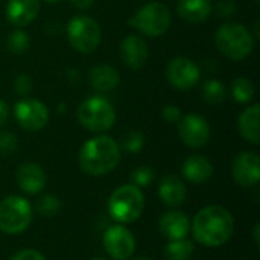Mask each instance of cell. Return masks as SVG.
<instances>
[{
    "instance_id": "cell-29",
    "label": "cell",
    "mask_w": 260,
    "mask_h": 260,
    "mask_svg": "<svg viewBox=\"0 0 260 260\" xmlns=\"http://www.w3.org/2000/svg\"><path fill=\"white\" fill-rule=\"evenodd\" d=\"M155 178V171L151 166H139L131 172V181L137 187L149 186Z\"/></svg>"
},
{
    "instance_id": "cell-19",
    "label": "cell",
    "mask_w": 260,
    "mask_h": 260,
    "mask_svg": "<svg viewBox=\"0 0 260 260\" xmlns=\"http://www.w3.org/2000/svg\"><path fill=\"white\" fill-rule=\"evenodd\" d=\"M88 81L96 91L108 93L119 85L120 76L114 67L108 64H96L88 72Z\"/></svg>"
},
{
    "instance_id": "cell-38",
    "label": "cell",
    "mask_w": 260,
    "mask_h": 260,
    "mask_svg": "<svg viewBox=\"0 0 260 260\" xmlns=\"http://www.w3.org/2000/svg\"><path fill=\"white\" fill-rule=\"evenodd\" d=\"M43 2H46V3H59L61 0H43Z\"/></svg>"
},
{
    "instance_id": "cell-17",
    "label": "cell",
    "mask_w": 260,
    "mask_h": 260,
    "mask_svg": "<svg viewBox=\"0 0 260 260\" xmlns=\"http://www.w3.org/2000/svg\"><path fill=\"white\" fill-rule=\"evenodd\" d=\"M158 230L168 241L184 239L190 230V221L186 213L171 210L158 219Z\"/></svg>"
},
{
    "instance_id": "cell-25",
    "label": "cell",
    "mask_w": 260,
    "mask_h": 260,
    "mask_svg": "<svg viewBox=\"0 0 260 260\" xmlns=\"http://www.w3.org/2000/svg\"><path fill=\"white\" fill-rule=\"evenodd\" d=\"M203 98L210 105L222 104L227 98V91H225L224 84L218 79H209L203 85Z\"/></svg>"
},
{
    "instance_id": "cell-1",
    "label": "cell",
    "mask_w": 260,
    "mask_h": 260,
    "mask_svg": "<svg viewBox=\"0 0 260 260\" xmlns=\"http://www.w3.org/2000/svg\"><path fill=\"white\" fill-rule=\"evenodd\" d=\"M195 241L206 247H221L227 244L235 232V219L222 206H207L201 209L192 222Z\"/></svg>"
},
{
    "instance_id": "cell-28",
    "label": "cell",
    "mask_w": 260,
    "mask_h": 260,
    "mask_svg": "<svg viewBox=\"0 0 260 260\" xmlns=\"http://www.w3.org/2000/svg\"><path fill=\"white\" fill-rule=\"evenodd\" d=\"M143 146H145V137L139 131H128V133H125L122 140H120V145H119L120 149H123L125 152H129V154L140 152L143 149Z\"/></svg>"
},
{
    "instance_id": "cell-10",
    "label": "cell",
    "mask_w": 260,
    "mask_h": 260,
    "mask_svg": "<svg viewBox=\"0 0 260 260\" xmlns=\"http://www.w3.org/2000/svg\"><path fill=\"white\" fill-rule=\"evenodd\" d=\"M166 78L174 88L186 91L198 85L201 72L200 67L192 59L184 56H177L169 61L166 67Z\"/></svg>"
},
{
    "instance_id": "cell-3",
    "label": "cell",
    "mask_w": 260,
    "mask_h": 260,
    "mask_svg": "<svg viewBox=\"0 0 260 260\" xmlns=\"http://www.w3.org/2000/svg\"><path fill=\"white\" fill-rule=\"evenodd\" d=\"M215 43L219 52L232 61L245 59L254 49V38L251 32L244 24L235 21L225 23L216 30Z\"/></svg>"
},
{
    "instance_id": "cell-6",
    "label": "cell",
    "mask_w": 260,
    "mask_h": 260,
    "mask_svg": "<svg viewBox=\"0 0 260 260\" xmlns=\"http://www.w3.org/2000/svg\"><path fill=\"white\" fill-rule=\"evenodd\" d=\"M172 23V14L169 8L161 2H151L143 5L131 18L129 26L140 34L155 38L163 35Z\"/></svg>"
},
{
    "instance_id": "cell-26",
    "label": "cell",
    "mask_w": 260,
    "mask_h": 260,
    "mask_svg": "<svg viewBox=\"0 0 260 260\" xmlns=\"http://www.w3.org/2000/svg\"><path fill=\"white\" fill-rule=\"evenodd\" d=\"M61 209H62L61 200L58 197H55V195H44V197H41L37 201V206H35L37 213H40L44 218H53V216L59 215Z\"/></svg>"
},
{
    "instance_id": "cell-27",
    "label": "cell",
    "mask_w": 260,
    "mask_h": 260,
    "mask_svg": "<svg viewBox=\"0 0 260 260\" xmlns=\"http://www.w3.org/2000/svg\"><path fill=\"white\" fill-rule=\"evenodd\" d=\"M29 44H30L29 37L21 29H17V30L11 32L9 37H8V40H6V46H8L9 52L11 53H15V55L24 53L29 49Z\"/></svg>"
},
{
    "instance_id": "cell-30",
    "label": "cell",
    "mask_w": 260,
    "mask_h": 260,
    "mask_svg": "<svg viewBox=\"0 0 260 260\" xmlns=\"http://www.w3.org/2000/svg\"><path fill=\"white\" fill-rule=\"evenodd\" d=\"M18 146V139L11 131L0 133V155H11Z\"/></svg>"
},
{
    "instance_id": "cell-34",
    "label": "cell",
    "mask_w": 260,
    "mask_h": 260,
    "mask_svg": "<svg viewBox=\"0 0 260 260\" xmlns=\"http://www.w3.org/2000/svg\"><path fill=\"white\" fill-rule=\"evenodd\" d=\"M236 9V3L233 0H221L218 3V12L221 17H230Z\"/></svg>"
},
{
    "instance_id": "cell-22",
    "label": "cell",
    "mask_w": 260,
    "mask_h": 260,
    "mask_svg": "<svg viewBox=\"0 0 260 260\" xmlns=\"http://www.w3.org/2000/svg\"><path fill=\"white\" fill-rule=\"evenodd\" d=\"M178 15L187 23H203L212 14L210 0H178Z\"/></svg>"
},
{
    "instance_id": "cell-35",
    "label": "cell",
    "mask_w": 260,
    "mask_h": 260,
    "mask_svg": "<svg viewBox=\"0 0 260 260\" xmlns=\"http://www.w3.org/2000/svg\"><path fill=\"white\" fill-rule=\"evenodd\" d=\"M69 2H70V5H72L73 8H76V9H79V11H87V9L91 8L93 3H94V0H69Z\"/></svg>"
},
{
    "instance_id": "cell-24",
    "label": "cell",
    "mask_w": 260,
    "mask_h": 260,
    "mask_svg": "<svg viewBox=\"0 0 260 260\" xmlns=\"http://www.w3.org/2000/svg\"><path fill=\"white\" fill-rule=\"evenodd\" d=\"M256 87L247 78H236L232 82V96L239 104H248L254 99Z\"/></svg>"
},
{
    "instance_id": "cell-36",
    "label": "cell",
    "mask_w": 260,
    "mask_h": 260,
    "mask_svg": "<svg viewBox=\"0 0 260 260\" xmlns=\"http://www.w3.org/2000/svg\"><path fill=\"white\" fill-rule=\"evenodd\" d=\"M8 117H9V107L5 101H0V126L6 123Z\"/></svg>"
},
{
    "instance_id": "cell-39",
    "label": "cell",
    "mask_w": 260,
    "mask_h": 260,
    "mask_svg": "<svg viewBox=\"0 0 260 260\" xmlns=\"http://www.w3.org/2000/svg\"><path fill=\"white\" fill-rule=\"evenodd\" d=\"M133 260H152V259H149V257H137V259H133Z\"/></svg>"
},
{
    "instance_id": "cell-9",
    "label": "cell",
    "mask_w": 260,
    "mask_h": 260,
    "mask_svg": "<svg viewBox=\"0 0 260 260\" xmlns=\"http://www.w3.org/2000/svg\"><path fill=\"white\" fill-rule=\"evenodd\" d=\"M14 117L23 129L35 133L47 125L49 110L41 101L21 98L14 107Z\"/></svg>"
},
{
    "instance_id": "cell-23",
    "label": "cell",
    "mask_w": 260,
    "mask_h": 260,
    "mask_svg": "<svg viewBox=\"0 0 260 260\" xmlns=\"http://www.w3.org/2000/svg\"><path fill=\"white\" fill-rule=\"evenodd\" d=\"M193 244L186 238L178 241H169L165 248V257L168 260H189L193 254Z\"/></svg>"
},
{
    "instance_id": "cell-33",
    "label": "cell",
    "mask_w": 260,
    "mask_h": 260,
    "mask_svg": "<svg viewBox=\"0 0 260 260\" xmlns=\"http://www.w3.org/2000/svg\"><path fill=\"white\" fill-rule=\"evenodd\" d=\"M9 260H46V257L40 251L27 248V250H21V251L15 253Z\"/></svg>"
},
{
    "instance_id": "cell-8",
    "label": "cell",
    "mask_w": 260,
    "mask_h": 260,
    "mask_svg": "<svg viewBox=\"0 0 260 260\" xmlns=\"http://www.w3.org/2000/svg\"><path fill=\"white\" fill-rule=\"evenodd\" d=\"M32 207L23 197L11 195L0 201V230L6 235H18L32 222Z\"/></svg>"
},
{
    "instance_id": "cell-32",
    "label": "cell",
    "mask_w": 260,
    "mask_h": 260,
    "mask_svg": "<svg viewBox=\"0 0 260 260\" xmlns=\"http://www.w3.org/2000/svg\"><path fill=\"white\" fill-rule=\"evenodd\" d=\"M181 110L175 105H166L161 111V117L168 122V123H175L181 119Z\"/></svg>"
},
{
    "instance_id": "cell-7",
    "label": "cell",
    "mask_w": 260,
    "mask_h": 260,
    "mask_svg": "<svg viewBox=\"0 0 260 260\" xmlns=\"http://www.w3.org/2000/svg\"><path fill=\"white\" fill-rule=\"evenodd\" d=\"M66 32L72 47L81 53H91L101 44V38H102L101 26L90 15L85 14L75 15L67 23Z\"/></svg>"
},
{
    "instance_id": "cell-16",
    "label": "cell",
    "mask_w": 260,
    "mask_h": 260,
    "mask_svg": "<svg viewBox=\"0 0 260 260\" xmlns=\"http://www.w3.org/2000/svg\"><path fill=\"white\" fill-rule=\"evenodd\" d=\"M18 187L29 195H37L46 187V174L43 168L37 163H23L15 174Z\"/></svg>"
},
{
    "instance_id": "cell-2",
    "label": "cell",
    "mask_w": 260,
    "mask_h": 260,
    "mask_svg": "<svg viewBox=\"0 0 260 260\" xmlns=\"http://www.w3.org/2000/svg\"><path fill=\"white\" fill-rule=\"evenodd\" d=\"M122 158L119 143L110 136H96L87 140L78 155L79 168L93 177L107 175L114 171Z\"/></svg>"
},
{
    "instance_id": "cell-11",
    "label": "cell",
    "mask_w": 260,
    "mask_h": 260,
    "mask_svg": "<svg viewBox=\"0 0 260 260\" xmlns=\"http://www.w3.org/2000/svg\"><path fill=\"white\" fill-rule=\"evenodd\" d=\"M107 254L114 260H126L134 254L136 239L133 233L123 225H111L102 238Z\"/></svg>"
},
{
    "instance_id": "cell-14",
    "label": "cell",
    "mask_w": 260,
    "mask_h": 260,
    "mask_svg": "<svg viewBox=\"0 0 260 260\" xmlns=\"http://www.w3.org/2000/svg\"><path fill=\"white\" fill-rule=\"evenodd\" d=\"M40 8V0H8L5 15L9 24L15 27H24L37 18Z\"/></svg>"
},
{
    "instance_id": "cell-40",
    "label": "cell",
    "mask_w": 260,
    "mask_h": 260,
    "mask_svg": "<svg viewBox=\"0 0 260 260\" xmlns=\"http://www.w3.org/2000/svg\"><path fill=\"white\" fill-rule=\"evenodd\" d=\"M93 260H107V259H102V257H96V259H93Z\"/></svg>"
},
{
    "instance_id": "cell-5",
    "label": "cell",
    "mask_w": 260,
    "mask_h": 260,
    "mask_svg": "<svg viewBox=\"0 0 260 260\" xmlns=\"http://www.w3.org/2000/svg\"><path fill=\"white\" fill-rule=\"evenodd\" d=\"M79 123L91 133L108 131L116 122V110L113 104L102 96H91L85 99L78 108Z\"/></svg>"
},
{
    "instance_id": "cell-37",
    "label": "cell",
    "mask_w": 260,
    "mask_h": 260,
    "mask_svg": "<svg viewBox=\"0 0 260 260\" xmlns=\"http://www.w3.org/2000/svg\"><path fill=\"white\" fill-rule=\"evenodd\" d=\"M259 232H260V225L259 224H256V227H254V232H253V239H254V242H256V245H257V247L260 245Z\"/></svg>"
},
{
    "instance_id": "cell-18",
    "label": "cell",
    "mask_w": 260,
    "mask_h": 260,
    "mask_svg": "<svg viewBox=\"0 0 260 260\" xmlns=\"http://www.w3.org/2000/svg\"><path fill=\"white\" fill-rule=\"evenodd\" d=\"M260 105L253 104L245 108L238 119V129L244 140L253 145L260 143Z\"/></svg>"
},
{
    "instance_id": "cell-15",
    "label": "cell",
    "mask_w": 260,
    "mask_h": 260,
    "mask_svg": "<svg viewBox=\"0 0 260 260\" xmlns=\"http://www.w3.org/2000/svg\"><path fill=\"white\" fill-rule=\"evenodd\" d=\"M149 56L146 41L139 35H128L120 43V58L129 69H140L146 64Z\"/></svg>"
},
{
    "instance_id": "cell-41",
    "label": "cell",
    "mask_w": 260,
    "mask_h": 260,
    "mask_svg": "<svg viewBox=\"0 0 260 260\" xmlns=\"http://www.w3.org/2000/svg\"><path fill=\"white\" fill-rule=\"evenodd\" d=\"M256 2H259V0H256Z\"/></svg>"
},
{
    "instance_id": "cell-21",
    "label": "cell",
    "mask_w": 260,
    "mask_h": 260,
    "mask_svg": "<svg viewBox=\"0 0 260 260\" xmlns=\"http://www.w3.org/2000/svg\"><path fill=\"white\" fill-rule=\"evenodd\" d=\"M158 197L169 207L181 206L187 198L186 184L175 175H166L158 186Z\"/></svg>"
},
{
    "instance_id": "cell-12",
    "label": "cell",
    "mask_w": 260,
    "mask_h": 260,
    "mask_svg": "<svg viewBox=\"0 0 260 260\" xmlns=\"http://www.w3.org/2000/svg\"><path fill=\"white\" fill-rule=\"evenodd\" d=\"M178 134L181 142L192 148H203L210 139V125L200 114H186L178 120Z\"/></svg>"
},
{
    "instance_id": "cell-20",
    "label": "cell",
    "mask_w": 260,
    "mask_h": 260,
    "mask_svg": "<svg viewBox=\"0 0 260 260\" xmlns=\"http://www.w3.org/2000/svg\"><path fill=\"white\" fill-rule=\"evenodd\" d=\"M181 174L187 181L193 184H201L212 178L213 165L204 155H192L183 163Z\"/></svg>"
},
{
    "instance_id": "cell-13",
    "label": "cell",
    "mask_w": 260,
    "mask_h": 260,
    "mask_svg": "<svg viewBox=\"0 0 260 260\" xmlns=\"http://www.w3.org/2000/svg\"><path fill=\"white\" fill-rule=\"evenodd\" d=\"M233 180L245 189L256 187L260 181V158L254 151L238 154L232 163Z\"/></svg>"
},
{
    "instance_id": "cell-31",
    "label": "cell",
    "mask_w": 260,
    "mask_h": 260,
    "mask_svg": "<svg viewBox=\"0 0 260 260\" xmlns=\"http://www.w3.org/2000/svg\"><path fill=\"white\" fill-rule=\"evenodd\" d=\"M14 90L17 94L20 96H27L30 91H32V78L26 73H21L18 75L15 79H14Z\"/></svg>"
},
{
    "instance_id": "cell-4",
    "label": "cell",
    "mask_w": 260,
    "mask_h": 260,
    "mask_svg": "<svg viewBox=\"0 0 260 260\" xmlns=\"http://www.w3.org/2000/svg\"><path fill=\"white\" fill-rule=\"evenodd\" d=\"M145 209V197L134 184L117 187L108 200V213L119 224H131L137 221Z\"/></svg>"
}]
</instances>
